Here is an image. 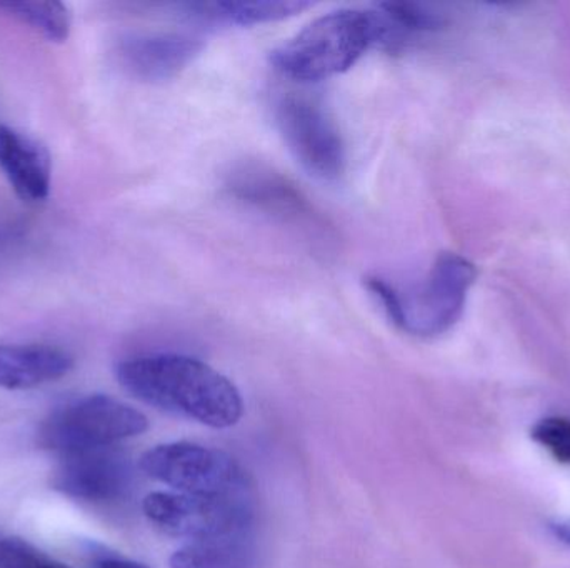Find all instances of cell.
Returning a JSON list of instances; mask_svg holds the SVG:
<instances>
[{"instance_id":"19","label":"cell","mask_w":570,"mask_h":568,"mask_svg":"<svg viewBox=\"0 0 570 568\" xmlns=\"http://www.w3.org/2000/svg\"><path fill=\"white\" fill-rule=\"evenodd\" d=\"M552 530H554L556 536H558L562 542L570 546V524H556V526H552Z\"/></svg>"},{"instance_id":"4","label":"cell","mask_w":570,"mask_h":568,"mask_svg":"<svg viewBox=\"0 0 570 568\" xmlns=\"http://www.w3.org/2000/svg\"><path fill=\"white\" fill-rule=\"evenodd\" d=\"M147 417L109 396H87L53 410L39 430V444L60 457L114 447L146 432Z\"/></svg>"},{"instance_id":"17","label":"cell","mask_w":570,"mask_h":568,"mask_svg":"<svg viewBox=\"0 0 570 568\" xmlns=\"http://www.w3.org/2000/svg\"><path fill=\"white\" fill-rule=\"evenodd\" d=\"M532 439L552 454L558 462L570 464V420L564 417H548L535 423Z\"/></svg>"},{"instance_id":"13","label":"cell","mask_w":570,"mask_h":568,"mask_svg":"<svg viewBox=\"0 0 570 568\" xmlns=\"http://www.w3.org/2000/svg\"><path fill=\"white\" fill-rule=\"evenodd\" d=\"M311 2L302 0H254V2H200L189 3L190 16L207 22L227 23V26H257V23L277 22L287 17L297 16L308 9Z\"/></svg>"},{"instance_id":"1","label":"cell","mask_w":570,"mask_h":568,"mask_svg":"<svg viewBox=\"0 0 570 568\" xmlns=\"http://www.w3.org/2000/svg\"><path fill=\"white\" fill-rule=\"evenodd\" d=\"M117 382L147 406L214 429L236 426L244 412L243 397L223 373L180 353H150L122 360Z\"/></svg>"},{"instance_id":"2","label":"cell","mask_w":570,"mask_h":568,"mask_svg":"<svg viewBox=\"0 0 570 568\" xmlns=\"http://www.w3.org/2000/svg\"><path fill=\"white\" fill-rule=\"evenodd\" d=\"M374 47L401 49L391 20L379 9H338L312 20L274 50L273 63L295 82H318L347 72Z\"/></svg>"},{"instance_id":"12","label":"cell","mask_w":570,"mask_h":568,"mask_svg":"<svg viewBox=\"0 0 570 568\" xmlns=\"http://www.w3.org/2000/svg\"><path fill=\"white\" fill-rule=\"evenodd\" d=\"M257 549L249 530L194 540L170 557V568H254Z\"/></svg>"},{"instance_id":"18","label":"cell","mask_w":570,"mask_h":568,"mask_svg":"<svg viewBox=\"0 0 570 568\" xmlns=\"http://www.w3.org/2000/svg\"><path fill=\"white\" fill-rule=\"evenodd\" d=\"M94 568H149L144 564L134 562V560L124 559L120 556H109V554H100L94 560Z\"/></svg>"},{"instance_id":"14","label":"cell","mask_w":570,"mask_h":568,"mask_svg":"<svg viewBox=\"0 0 570 568\" xmlns=\"http://www.w3.org/2000/svg\"><path fill=\"white\" fill-rule=\"evenodd\" d=\"M233 190L239 199L271 212L294 217L308 213L307 203L302 199L301 193L273 172H263L257 169L243 170L234 179Z\"/></svg>"},{"instance_id":"10","label":"cell","mask_w":570,"mask_h":568,"mask_svg":"<svg viewBox=\"0 0 570 568\" xmlns=\"http://www.w3.org/2000/svg\"><path fill=\"white\" fill-rule=\"evenodd\" d=\"M0 170L13 192L27 202H43L52 187L49 150L27 133L0 126Z\"/></svg>"},{"instance_id":"7","label":"cell","mask_w":570,"mask_h":568,"mask_svg":"<svg viewBox=\"0 0 570 568\" xmlns=\"http://www.w3.org/2000/svg\"><path fill=\"white\" fill-rule=\"evenodd\" d=\"M277 123L295 159L318 179H338L345 169V149L337 127L311 99L285 96L277 106Z\"/></svg>"},{"instance_id":"11","label":"cell","mask_w":570,"mask_h":568,"mask_svg":"<svg viewBox=\"0 0 570 568\" xmlns=\"http://www.w3.org/2000/svg\"><path fill=\"white\" fill-rule=\"evenodd\" d=\"M72 369L73 357L60 347L0 343V389H36L62 379Z\"/></svg>"},{"instance_id":"16","label":"cell","mask_w":570,"mask_h":568,"mask_svg":"<svg viewBox=\"0 0 570 568\" xmlns=\"http://www.w3.org/2000/svg\"><path fill=\"white\" fill-rule=\"evenodd\" d=\"M0 568H72L47 554L27 540L0 530Z\"/></svg>"},{"instance_id":"3","label":"cell","mask_w":570,"mask_h":568,"mask_svg":"<svg viewBox=\"0 0 570 568\" xmlns=\"http://www.w3.org/2000/svg\"><path fill=\"white\" fill-rule=\"evenodd\" d=\"M475 280V269L458 253H442L428 276L399 289L381 277H368L367 289L395 327L415 337L448 332L459 319Z\"/></svg>"},{"instance_id":"5","label":"cell","mask_w":570,"mask_h":568,"mask_svg":"<svg viewBox=\"0 0 570 568\" xmlns=\"http://www.w3.org/2000/svg\"><path fill=\"white\" fill-rule=\"evenodd\" d=\"M140 469L173 487L196 496H247L243 467L223 450L190 442L164 444L144 454Z\"/></svg>"},{"instance_id":"9","label":"cell","mask_w":570,"mask_h":568,"mask_svg":"<svg viewBox=\"0 0 570 568\" xmlns=\"http://www.w3.org/2000/svg\"><path fill=\"white\" fill-rule=\"evenodd\" d=\"M203 42L194 37L179 33H134L119 46L122 66L137 79L167 80L186 69Z\"/></svg>"},{"instance_id":"15","label":"cell","mask_w":570,"mask_h":568,"mask_svg":"<svg viewBox=\"0 0 570 568\" xmlns=\"http://www.w3.org/2000/svg\"><path fill=\"white\" fill-rule=\"evenodd\" d=\"M0 10L49 42L62 43L69 39L72 16L62 2H0Z\"/></svg>"},{"instance_id":"8","label":"cell","mask_w":570,"mask_h":568,"mask_svg":"<svg viewBox=\"0 0 570 568\" xmlns=\"http://www.w3.org/2000/svg\"><path fill=\"white\" fill-rule=\"evenodd\" d=\"M132 484V464L116 446L63 456L52 476L53 489L90 504L122 500Z\"/></svg>"},{"instance_id":"6","label":"cell","mask_w":570,"mask_h":568,"mask_svg":"<svg viewBox=\"0 0 570 568\" xmlns=\"http://www.w3.org/2000/svg\"><path fill=\"white\" fill-rule=\"evenodd\" d=\"M142 509L163 532L190 542L246 532L253 524L247 496L154 492L144 499Z\"/></svg>"}]
</instances>
